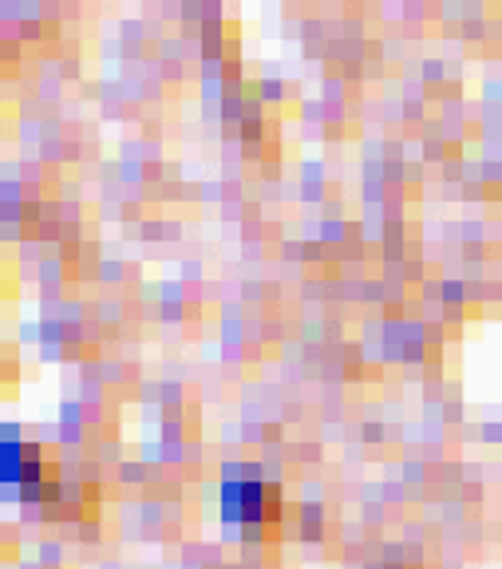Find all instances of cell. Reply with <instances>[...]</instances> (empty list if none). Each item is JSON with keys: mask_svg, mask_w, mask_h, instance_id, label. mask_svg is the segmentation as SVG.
<instances>
[{"mask_svg": "<svg viewBox=\"0 0 502 569\" xmlns=\"http://www.w3.org/2000/svg\"><path fill=\"white\" fill-rule=\"evenodd\" d=\"M274 494L261 487V482H242V487H230L226 491V506H230V518H242V522H261L266 514H274Z\"/></svg>", "mask_w": 502, "mask_h": 569, "instance_id": "1", "label": "cell"}]
</instances>
